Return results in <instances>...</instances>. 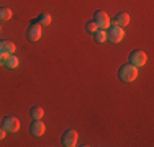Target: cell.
Returning a JSON list of instances; mask_svg holds the SVG:
<instances>
[{"label":"cell","mask_w":154,"mask_h":147,"mask_svg":"<svg viewBox=\"0 0 154 147\" xmlns=\"http://www.w3.org/2000/svg\"><path fill=\"white\" fill-rule=\"evenodd\" d=\"M36 21H38V25H41V26H49L51 25V15L49 13H41Z\"/></svg>","instance_id":"obj_13"},{"label":"cell","mask_w":154,"mask_h":147,"mask_svg":"<svg viewBox=\"0 0 154 147\" xmlns=\"http://www.w3.org/2000/svg\"><path fill=\"white\" fill-rule=\"evenodd\" d=\"M17 46L10 41H0V52L2 54H15Z\"/></svg>","instance_id":"obj_10"},{"label":"cell","mask_w":154,"mask_h":147,"mask_svg":"<svg viewBox=\"0 0 154 147\" xmlns=\"http://www.w3.org/2000/svg\"><path fill=\"white\" fill-rule=\"evenodd\" d=\"M148 62V56H146L144 51L141 49H136L130 54V64L134 65V67H143V65Z\"/></svg>","instance_id":"obj_3"},{"label":"cell","mask_w":154,"mask_h":147,"mask_svg":"<svg viewBox=\"0 0 154 147\" xmlns=\"http://www.w3.org/2000/svg\"><path fill=\"white\" fill-rule=\"evenodd\" d=\"M30 131H31L33 136L41 137V136L46 132V126H45V123H43L41 119H33V123H31V126H30Z\"/></svg>","instance_id":"obj_8"},{"label":"cell","mask_w":154,"mask_h":147,"mask_svg":"<svg viewBox=\"0 0 154 147\" xmlns=\"http://www.w3.org/2000/svg\"><path fill=\"white\" fill-rule=\"evenodd\" d=\"M0 29H2V26H0Z\"/></svg>","instance_id":"obj_18"},{"label":"cell","mask_w":154,"mask_h":147,"mask_svg":"<svg viewBox=\"0 0 154 147\" xmlns=\"http://www.w3.org/2000/svg\"><path fill=\"white\" fill-rule=\"evenodd\" d=\"M43 116H45V110H43L41 106H33L31 108V118L33 119H41Z\"/></svg>","instance_id":"obj_14"},{"label":"cell","mask_w":154,"mask_h":147,"mask_svg":"<svg viewBox=\"0 0 154 147\" xmlns=\"http://www.w3.org/2000/svg\"><path fill=\"white\" fill-rule=\"evenodd\" d=\"M97 29H98V26H97V23H95V21H89V23H87V31H89L90 34H94Z\"/></svg>","instance_id":"obj_16"},{"label":"cell","mask_w":154,"mask_h":147,"mask_svg":"<svg viewBox=\"0 0 154 147\" xmlns=\"http://www.w3.org/2000/svg\"><path fill=\"white\" fill-rule=\"evenodd\" d=\"M5 134H7V131L3 129V128H0V141H2V139H5Z\"/></svg>","instance_id":"obj_17"},{"label":"cell","mask_w":154,"mask_h":147,"mask_svg":"<svg viewBox=\"0 0 154 147\" xmlns=\"http://www.w3.org/2000/svg\"><path fill=\"white\" fill-rule=\"evenodd\" d=\"M2 128L7 132H17L20 129V121H18V118H15V116H5L2 121Z\"/></svg>","instance_id":"obj_5"},{"label":"cell","mask_w":154,"mask_h":147,"mask_svg":"<svg viewBox=\"0 0 154 147\" xmlns=\"http://www.w3.org/2000/svg\"><path fill=\"white\" fill-rule=\"evenodd\" d=\"M125 38V29L120 26H108L107 28V41L110 43H120Z\"/></svg>","instance_id":"obj_2"},{"label":"cell","mask_w":154,"mask_h":147,"mask_svg":"<svg viewBox=\"0 0 154 147\" xmlns=\"http://www.w3.org/2000/svg\"><path fill=\"white\" fill-rule=\"evenodd\" d=\"M128 23H130V15L125 13V12L116 13V15H115V18H113V25H115V26L123 28V26H126Z\"/></svg>","instance_id":"obj_9"},{"label":"cell","mask_w":154,"mask_h":147,"mask_svg":"<svg viewBox=\"0 0 154 147\" xmlns=\"http://www.w3.org/2000/svg\"><path fill=\"white\" fill-rule=\"evenodd\" d=\"M43 26L41 25H36L35 21L30 25V28H28V31H26V34H28V39L30 41H39L41 39V36H43V29H41Z\"/></svg>","instance_id":"obj_7"},{"label":"cell","mask_w":154,"mask_h":147,"mask_svg":"<svg viewBox=\"0 0 154 147\" xmlns=\"http://www.w3.org/2000/svg\"><path fill=\"white\" fill-rule=\"evenodd\" d=\"M94 36H95V41H97V43H105V41H107V29H100V28H98L97 29V31H95L94 33Z\"/></svg>","instance_id":"obj_12"},{"label":"cell","mask_w":154,"mask_h":147,"mask_svg":"<svg viewBox=\"0 0 154 147\" xmlns=\"http://www.w3.org/2000/svg\"><path fill=\"white\" fill-rule=\"evenodd\" d=\"M3 65H5L7 69H17L18 65H20V59H18L15 54H8V57H7V61Z\"/></svg>","instance_id":"obj_11"},{"label":"cell","mask_w":154,"mask_h":147,"mask_svg":"<svg viewBox=\"0 0 154 147\" xmlns=\"http://www.w3.org/2000/svg\"><path fill=\"white\" fill-rule=\"evenodd\" d=\"M118 77H120L122 82H126V83L134 82L136 77H138V67H134V65H131V64H125L120 67Z\"/></svg>","instance_id":"obj_1"},{"label":"cell","mask_w":154,"mask_h":147,"mask_svg":"<svg viewBox=\"0 0 154 147\" xmlns=\"http://www.w3.org/2000/svg\"><path fill=\"white\" fill-rule=\"evenodd\" d=\"M12 10L7 8V7H3V8H0V21H8L10 18H12Z\"/></svg>","instance_id":"obj_15"},{"label":"cell","mask_w":154,"mask_h":147,"mask_svg":"<svg viewBox=\"0 0 154 147\" xmlns=\"http://www.w3.org/2000/svg\"><path fill=\"white\" fill-rule=\"evenodd\" d=\"M94 21L97 23V26L100 29H107L110 26V23H112L108 13H105L103 10H97V12L94 13Z\"/></svg>","instance_id":"obj_4"},{"label":"cell","mask_w":154,"mask_h":147,"mask_svg":"<svg viewBox=\"0 0 154 147\" xmlns=\"http://www.w3.org/2000/svg\"><path fill=\"white\" fill-rule=\"evenodd\" d=\"M79 141V134L74 129H67L62 134V146L64 147H75Z\"/></svg>","instance_id":"obj_6"}]
</instances>
